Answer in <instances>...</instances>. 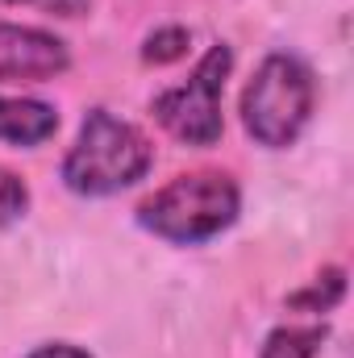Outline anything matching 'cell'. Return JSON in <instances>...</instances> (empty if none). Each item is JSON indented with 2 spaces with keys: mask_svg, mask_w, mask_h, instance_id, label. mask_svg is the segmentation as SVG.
Wrapping results in <instances>:
<instances>
[{
  "mask_svg": "<svg viewBox=\"0 0 354 358\" xmlns=\"http://www.w3.org/2000/svg\"><path fill=\"white\" fill-rule=\"evenodd\" d=\"M242 213V192L225 171H192L138 204V225L171 246H200L225 234Z\"/></svg>",
  "mask_w": 354,
  "mask_h": 358,
  "instance_id": "1",
  "label": "cell"
},
{
  "mask_svg": "<svg viewBox=\"0 0 354 358\" xmlns=\"http://www.w3.org/2000/svg\"><path fill=\"white\" fill-rule=\"evenodd\" d=\"M155 150L146 134L108 108H88L76 146L63 159V183L76 196H117L150 171Z\"/></svg>",
  "mask_w": 354,
  "mask_h": 358,
  "instance_id": "2",
  "label": "cell"
},
{
  "mask_svg": "<svg viewBox=\"0 0 354 358\" xmlns=\"http://www.w3.org/2000/svg\"><path fill=\"white\" fill-rule=\"evenodd\" d=\"M313 100H317V84H313V71L304 59L267 55L242 92V125L259 146L283 150L309 125Z\"/></svg>",
  "mask_w": 354,
  "mask_h": 358,
  "instance_id": "3",
  "label": "cell"
},
{
  "mask_svg": "<svg viewBox=\"0 0 354 358\" xmlns=\"http://www.w3.org/2000/svg\"><path fill=\"white\" fill-rule=\"evenodd\" d=\"M229 71H234V50L225 42L208 46V55L196 63L187 84L155 96V104H150L155 121L171 138H179L183 146H213V142H221V129H225L221 92H225Z\"/></svg>",
  "mask_w": 354,
  "mask_h": 358,
  "instance_id": "4",
  "label": "cell"
},
{
  "mask_svg": "<svg viewBox=\"0 0 354 358\" xmlns=\"http://www.w3.org/2000/svg\"><path fill=\"white\" fill-rule=\"evenodd\" d=\"M71 67L67 42L50 29L0 21V84H42Z\"/></svg>",
  "mask_w": 354,
  "mask_h": 358,
  "instance_id": "5",
  "label": "cell"
},
{
  "mask_svg": "<svg viewBox=\"0 0 354 358\" xmlns=\"http://www.w3.org/2000/svg\"><path fill=\"white\" fill-rule=\"evenodd\" d=\"M55 129H59V113L46 100L0 96V142H8V146H38Z\"/></svg>",
  "mask_w": 354,
  "mask_h": 358,
  "instance_id": "6",
  "label": "cell"
},
{
  "mask_svg": "<svg viewBox=\"0 0 354 358\" xmlns=\"http://www.w3.org/2000/svg\"><path fill=\"white\" fill-rule=\"evenodd\" d=\"M325 338H330L325 325H279L267 334L259 358H317Z\"/></svg>",
  "mask_w": 354,
  "mask_h": 358,
  "instance_id": "7",
  "label": "cell"
},
{
  "mask_svg": "<svg viewBox=\"0 0 354 358\" xmlns=\"http://www.w3.org/2000/svg\"><path fill=\"white\" fill-rule=\"evenodd\" d=\"M342 296H346V271L325 267L309 287H300V292L288 296V308H296V313H330V308L342 304Z\"/></svg>",
  "mask_w": 354,
  "mask_h": 358,
  "instance_id": "8",
  "label": "cell"
},
{
  "mask_svg": "<svg viewBox=\"0 0 354 358\" xmlns=\"http://www.w3.org/2000/svg\"><path fill=\"white\" fill-rule=\"evenodd\" d=\"M187 46H192V34L183 25H163V29H155L142 42V59L155 63V67H167V63H176V59L187 55Z\"/></svg>",
  "mask_w": 354,
  "mask_h": 358,
  "instance_id": "9",
  "label": "cell"
},
{
  "mask_svg": "<svg viewBox=\"0 0 354 358\" xmlns=\"http://www.w3.org/2000/svg\"><path fill=\"white\" fill-rule=\"evenodd\" d=\"M29 208V187L25 179L13 176L8 167H0V229H8L13 221H21Z\"/></svg>",
  "mask_w": 354,
  "mask_h": 358,
  "instance_id": "10",
  "label": "cell"
},
{
  "mask_svg": "<svg viewBox=\"0 0 354 358\" xmlns=\"http://www.w3.org/2000/svg\"><path fill=\"white\" fill-rule=\"evenodd\" d=\"M0 4H34L42 13H55V17H80V13H88V0H0Z\"/></svg>",
  "mask_w": 354,
  "mask_h": 358,
  "instance_id": "11",
  "label": "cell"
},
{
  "mask_svg": "<svg viewBox=\"0 0 354 358\" xmlns=\"http://www.w3.org/2000/svg\"><path fill=\"white\" fill-rule=\"evenodd\" d=\"M25 358H92L88 350H80V346H71V342H50V346H38L34 355Z\"/></svg>",
  "mask_w": 354,
  "mask_h": 358,
  "instance_id": "12",
  "label": "cell"
}]
</instances>
